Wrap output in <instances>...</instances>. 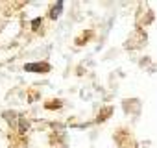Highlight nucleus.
I'll use <instances>...</instances> for the list:
<instances>
[{"instance_id": "1", "label": "nucleus", "mask_w": 157, "mask_h": 148, "mask_svg": "<svg viewBox=\"0 0 157 148\" xmlns=\"http://www.w3.org/2000/svg\"><path fill=\"white\" fill-rule=\"evenodd\" d=\"M43 69H48L45 65H37V63H33V65H26V70H43Z\"/></svg>"}, {"instance_id": "2", "label": "nucleus", "mask_w": 157, "mask_h": 148, "mask_svg": "<svg viewBox=\"0 0 157 148\" xmlns=\"http://www.w3.org/2000/svg\"><path fill=\"white\" fill-rule=\"evenodd\" d=\"M61 7H63V2H59V4H57V7H54V9H52V19H56V17L59 15Z\"/></svg>"}, {"instance_id": "3", "label": "nucleus", "mask_w": 157, "mask_h": 148, "mask_svg": "<svg viewBox=\"0 0 157 148\" xmlns=\"http://www.w3.org/2000/svg\"><path fill=\"white\" fill-rule=\"evenodd\" d=\"M6 120H9V122H15V113H6Z\"/></svg>"}, {"instance_id": "4", "label": "nucleus", "mask_w": 157, "mask_h": 148, "mask_svg": "<svg viewBox=\"0 0 157 148\" xmlns=\"http://www.w3.org/2000/svg\"><path fill=\"white\" fill-rule=\"evenodd\" d=\"M31 24H33V28H37L41 24V19H33V22H31Z\"/></svg>"}, {"instance_id": "5", "label": "nucleus", "mask_w": 157, "mask_h": 148, "mask_svg": "<svg viewBox=\"0 0 157 148\" xmlns=\"http://www.w3.org/2000/svg\"><path fill=\"white\" fill-rule=\"evenodd\" d=\"M26 128H28V124H26V122H20V132H24Z\"/></svg>"}]
</instances>
